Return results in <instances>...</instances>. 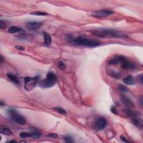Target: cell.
<instances>
[{"mask_svg": "<svg viewBox=\"0 0 143 143\" xmlns=\"http://www.w3.org/2000/svg\"><path fill=\"white\" fill-rule=\"evenodd\" d=\"M92 34L100 38H125L127 36L120 31L110 29H98L92 31Z\"/></svg>", "mask_w": 143, "mask_h": 143, "instance_id": "1", "label": "cell"}, {"mask_svg": "<svg viewBox=\"0 0 143 143\" xmlns=\"http://www.w3.org/2000/svg\"><path fill=\"white\" fill-rule=\"evenodd\" d=\"M68 41L71 44L76 46H82V47L94 48L99 46L101 43L94 39H88L84 36H78L75 38L70 37L68 38Z\"/></svg>", "mask_w": 143, "mask_h": 143, "instance_id": "2", "label": "cell"}, {"mask_svg": "<svg viewBox=\"0 0 143 143\" xmlns=\"http://www.w3.org/2000/svg\"><path fill=\"white\" fill-rule=\"evenodd\" d=\"M57 81V77L53 72H49L45 79L39 82V85L42 88H51L55 85Z\"/></svg>", "mask_w": 143, "mask_h": 143, "instance_id": "3", "label": "cell"}, {"mask_svg": "<svg viewBox=\"0 0 143 143\" xmlns=\"http://www.w3.org/2000/svg\"><path fill=\"white\" fill-rule=\"evenodd\" d=\"M117 64H120L121 68L124 69H134L136 68L134 63L130 62L128 59L123 55H117L114 56Z\"/></svg>", "mask_w": 143, "mask_h": 143, "instance_id": "4", "label": "cell"}, {"mask_svg": "<svg viewBox=\"0 0 143 143\" xmlns=\"http://www.w3.org/2000/svg\"><path fill=\"white\" fill-rule=\"evenodd\" d=\"M39 79V77L38 75L36 76L34 78L31 77H25L24 78V82H25V88L26 90L30 91L32 90L34 87H35L37 82H38Z\"/></svg>", "mask_w": 143, "mask_h": 143, "instance_id": "5", "label": "cell"}, {"mask_svg": "<svg viewBox=\"0 0 143 143\" xmlns=\"http://www.w3.org/2000/svg\"><path fill=\"white\" fill-rule=\"evenodd\" d=\"M113 14V11L110 10H98L92 14V16L96 18H102L110 16Z\"/></svg>", "mask_w": 143, "mask_h": 143, "instance_id": "6", "label": "cell"}, {"mask_svg": "<svg viewBox=\"0 0 143 143\" xmlns=\"http://www.w3.org/2000/svg\"><path fill=\"white\" fill-rule=\"evenodd\" d=\"M107 124L106 120L104 117H100L97 119L94 124V129L97 130H101L105 129Z\"/></svg>", "mask_w": 143, "mask_h": 143, "instance_id": "7", "label": "cell"}, {"mask_svg": "<svg viewBox=\"0 0 143 143\" xmlns=\"http://www.w3.org/2000/svg\"><path fill=\"white\" fill-rule=\"evenodd\" d=\"M43 24L40 22H36V21H32V22H28L26 24V28L30 30H36L37 29L40 28Z\"/></svg>", "mask_w": 143, "mask_h": 143, "instance_id": "8", "label": "cell"}, {"mask_svg": "<svg viewBox=\"0 0 143 143\" xmlns=\"http://www.w3.org/2000/svg\"><path fill=\"white\" fill-rule=\"evenodd\" d=\"M132 123L134 124V125L136 126L140 129H142L143 128V120L140 117H138V116H135L134 117H132L131 119Z\"/></svg>", "mask_w": 143, "mask_h": 143, "instance_id": "9", "label": "cell"}, {"mask_svg": "<svg viewBox=\"0 0 143 143\" xmlns=\"http://www.w3.org/2000/svg\"><path fill=\"white\" fill-rule=\"evenodd\" d=\"M121 100L123 104L125 105L128 108H131V107H134V105L133 102L131 101V100L127 97L126 96H123L121 97Z\"/></svg>", "mask_w": 143, "mask_h": 143, "instance_id": "10", "label": "cell"}, {"mask_svg": "<svg viewBox=\"0 0 143 143\" xmlns=\"http://www.w3.org/2000/svg\"><path fill=\"white\" fill-rule=\"evenodd\" d=\"M43 37H44V44L46 46L49 47L52 44V39L50 35L47 32H44L43 33Z\"/></svg>", "mask_w": 143, "mask_h": 143, "instance_id": "11", "label": "cell"}, {"mask_svg": "<svg viewBox=\"0 0 143 143\" xmlns=\"http://www.w3.org/2000/svg\"><path fill=\"white\" fill-rule=\"evenodd\" d=\"M123 82L124 83H125L126 85H134V84L135 83V81L132 75H128L126 77H125V78L124 79Z\"/></svg>", "mask_w": 143, "mask_h": 143, "instance_id": "12", "label": "cell"}, {"mask_svg": "<svg viewBox=\"0 0 143 143\" xmlns=\"http://www.w3.org/2000/svg\"><path fill=\"white\" fill-rule=\"evenodd\" d=\"M7 113H8V116H9L11 117L12 119L14 120H15V119L16 117L19 115V113H18V111L13 108H10L9 109V110H8Z\"/></svg>", "mask_w": 143, "mask_h": 143, "instance_id": "13", "label": "cell"}, {"mask_svg": "<svg viewBox=\"0 0 143 143\" xmlns=\"http://www.w3.org/2000/svg\"><path fill=\"white\" fill-rule=\"evenodd\" d=\"M21 28L20 27H18L16 26H12L8 29V32L10 34H15L17 33H20L22 31Z\"/></svg>", "mask_w": 143, "mask_h": 143, "instance_id": "14", "label": "cell"}, {"mask_svg": "<svg viewBox=\"0 0 143 143\" xmlns=\"http://www.w3.org/2000/svg\"><path fill=\"white\" fill-rule=\"evenodd\" d=\"M15 121L16 122L17 124H20V125H24L26 124V120L24 117H22V116H21L19 115L15 119Z\"/></svg>", "mask_w": 143, "mask_h": 143, "instance_id": "15", "label": "cell"}, {"mask_svg": "<svg viewBox=\"0 0 143 143\" xmlns=\"http://www.w3.org/2000/svg\"><path fill=\"white\" fill-rule=\"evenodd\" d=\"M7 77L8 79H9L10 81L14 83L18 84L19 83V80L17 78L16 75H15L14 74H10V73H7Z\"/></svg>", "mask_w": 143, "mask_h": 143, "instance_id": "16", "label": "cell"}, {"mask_svg": "<svg viewBox=\"0 0 143 143\" xmlns=\"http://www.w3.org/2000/svg\"><path fill=\"white\" fill-rule=\"evenodd\" d=\"M0 132H1V134H3V135L6 136L11 135L12 134L11 130L7 127H1V129H0Z\"/></svg>", "mask_w": 143, "mask_h": 143, "instance_id": "17", "label": "cell"}, {"mask_svg": "<svg viewBox=\"0 0 143 143\" xmlns=\"http://www.w3.org/2000/svg\"><path fill=\"white\" fill-rule=\"evenodd\" d=\"M125 113H126V114L127 116H129V117H135V116H138L136 113H135V112H134V111L131 110L130 108L126 109V110H125Z\"/></svg>", "mask_w": 143, "mask_h": 143, "instance_id": "18", "label": "cell"}, {"mask_svg": "<svg viewBox=\"0 0 143 143\" xmlns=\"http://www.w3.org/2000/svg\"><path fill=\"white\" fill-rule=\"evenodd\" d=\"M53 110L56 111V112L60 113V114H62V115H66L67 114L66 111L64 109L62 108V107H54Z\"/></svg>", "mask_w": 143, "mask_h": 143, "instance_id": "19", "label": "cell"}, {"mask_svg": "<svg viewBox=\"0 0 143 143\" xmlns=\"http://www.w3.org/2000/svg\"><path fill=\"white\" fill-rule=\"evenodd\" d=\"M119 89L120 91L123 92H129V89L128 88L126 87V86L123 85H120L119 86Z\"/></svg>", "mask_w": 143, "mask_h": 143, "instance_id": "20", "label": "cell"}, {"mask_svg": "<svg viewBox=\"0 0 143 143\" xmlns=\"http://www.w3.org/2000/svg\"><path fill=\"white\" fill-rule=\"evenodd\" d=\"M30 15H35V16H47L48 15V14L46 12H31Z\"/></svg>", "mask_w": 143, "mask_h": 143, "instance_id": "21", "label": "cell"}, {"mask_svg": "<svg viewBox=\"0 0 143 143\" xmlns=\"http://www.w3.org/2000/svg\"><path fill=\"white\" fill-rule=\"evenodd\" d=\"M20 137L22 139H25L26 138H31V133L22 132L20 134Z\"/></svg>", "mask_w": 143, "mask_h": 143, "instance_id": "22", "label": "cell"}, {"mask_svg": "<svg viewBox=\"0 0 143 143\" xmlns=\"http://www.w3.org/2000/svg\"><path fill=\"white\" fill-rule=\"evenodd\" d=\"M41 136V134L38 132H34L31 133V138H34V139H38L40 138Z\"/></svg>", "mask_w": 143, "mask_h": 143, "instance_id": "23", "label": "cell"}, {"mask_svg": "<svg viewBox=\"0 0 143 143\" xmlns=\"http://www.w3.org/2000/svg\"><path fill=\"white\" fill-rule=\"evenodd\" d=\"M57 64L59 68L60 69H62V70L63 71H64L66 69V64H65L64 63L62 62V61H59V62H58Z\"/></svg>", "mask_w": 143, "mask_h": 143, "instance_id": "24", "label": "cell"}, {"mask_svg": "<svg viewBox=\"0 0 143 143\" xmlns=\"http://www.w3.org/2000/svg\"><path fill=\"white\" fill-rule=\"evenodd\" d=\"M64 140L66 143H73L74 141L73 140V138L71 137V136L67 135L64 138Z\"/></svg>", "mask_w": 143, "mask_h": 143, "instance_id": "25", "label": "cell"}, {"mask_svg": "<svg viewBox=\"0 0 143 143\" xmlns=\"http://www.w3.org/2000/svg\"><path fill=\"white\" fill-rule=\"evenodd\" d=\"M111 112H112L113 114L115 115H117V109L116 108V107L115 106H112L111 107Z\"/></svg>", "mask_w": 143, "mask_h": 143, "instance_id": "26", "label": "cell"}, {"mask_svg": "<svg viewBox=\"0 0 143 143\" xmlns=\"http://www.w3.org/2000/svg\"><path fill=\"white\" fill-rule=\"evenodd\" d=\"M6 25L5 24V22H4L2 20H0V28H1V29H5L6 28Z\"/></svg>", "mask_w": 143, "mask_h": 143, "instance_id": "27", "label": "cell"}, {"mask_svg": "<svg viewBox=\"0 0 143 143\" xmlns=\"http://www.w3.org/2000/svg\"><path fill=\"white\" fill-rule=\"evenodd\" d=\"M48 136H49V137L50 138H57L58 137V135L56 134H55V133H50V134H49L48 135Z\"/></svg>", "mask_w": 143, "mask_h": 143, "instance_id": "28", "label": "cell"}, {"mask_svg": "<svg viewBox=\"0 0 143 143\" xmlns=\"http://www.w3.org/2000/svg\"><path fill=\"white\" fill-rule=\"evenodd\" d=\"M15 48L17 50H25L24 47H21V46H20V45L15 46Z\"/></svg>", "mask_w": 143, "mask_h": 143, "instance_id": "29", "label": "cell"}, {"mask_svg": "<svg viewBox=\"0 0 143 143\" xmlns=\"http://www.w3.org/2000/svg\"><path fill=\"white\" fill-rule=\"evenodd\" d=\"M120 139L124 142H125V143H129V141H128L127 140V139L125 137H124V136H120Z\"/></svg>", "mask_w": 143, "mask_h": 143, "instance_id": "30", "label": "cell"}, {"mask_svg": "<svg viewBox=\"0 0 143 143\" xmlns=\"http://www.w3.org/2000/svg\"><path fill=\"white\" fill-rule=\"evenodd\" d=\"M17 143V141L16 140H10L7 142V143Z\"/></svg>", "mask_w": 143, "mask_h": 143, "instance_id": "31", "label": "cell"}, {"mask_svg": "<svg viewBox=\"0 0 143 143\" xmlns=\"http://www.w3.org/2000/svg\"><path fill=\"white\" fill-rule=\"evenodd\" d=\"M0 59H1V63H2V62H3V56H1V58H0Z\"/></svg>", "mask_w": 143, "mask_h": 143, "instance_id": "32", "label": "cell"}, {"mask_svg": "<svg viewBox=\"0 0 143 143\" xmlns=\"http://www.w3.org/2000/svg\"><path fill=\"white\" fill-rule=\"evenodd\" d=\"M0 105H1V106H2L3 105H5V103H3V102H1V104H0Z\"/></svg>", "mask_w": 143, "mask_h": 143, "instance_id": "33", "label": "cell"}]
</instances>
